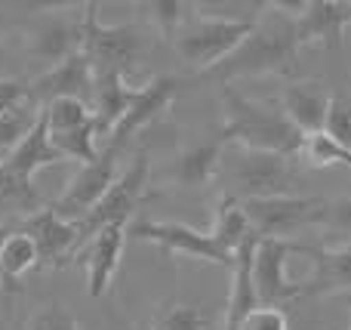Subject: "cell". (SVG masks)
Wrapping results in <instances>:
<instances>
[{
	"label": "cell",
	"instance_id": "37",
	"mask_svg": "<svg viewBox=\"0 0 351 330\" xmlns=\"http://www.w3.org/2000/svg\"><path fill=\"white\" fill-rule=\"evenodd\" d=\"M136 330H154V327H136Z\"/></svg>",
	"mask_w": 351,
	"mask_h": 330
},
{
	"label": "cell",
	"instance_id": "16",
	"mask_svg": "<svg viewBox=\"0 0 351 330\" xmlns=\"http://www.w3.org/2000/svg\"><path fill=\"white\" fill-rule=\"evenodd\" d=\"M311 275L302 281L305 296H330L351 294V244L336 247H311Z\"/></svg>",
	"mask_w": 351,
	"mask_h": 330
},
{
	"label": "cell",
	"instance_id": "4",
	"mask_svg": "<svg viewBox=\"0 0 351 330\" xmlns=\"http://www.w3.org/2000/svg\"><path fill=\"white\" fill-rule=\"evenodd\" d=\"M256 19L241 16H216V12H194L185 19L179 34L173 37V47L179 59L194 71H210L219 62H225L253 31Z\"/></svg>",
	"mask_w": 351,
	"mask_h": 330
},
{
	"label": "cell",
	"instance_id": "9",
	"mask_svg": "<svg viewBox=\"0 0 351 330\" xmlns=\"http://www.w3.org/2000/svg\"><path fill=\"white\" fill-rule=\"evenodd\" d=\"M127 235L136 241H148V244L164 247L167 253H176V257H191V259H200V263L222 266V269H231V263H234V257L225 253L210 232L191 228V226H185V222L133 220Z\"/></svg>",
	"mask_w": 351,
	"mask_h": 330
},
{
	"label": "cell",
	"instance_id": "20",
	"mask_svg": "<svg viewBox=\"0 0 351 330\" xmlns=\"http://www.w3.org/2000/svg\"><path fill=\"white\" fill-rule=\"evenodd\" d=\"M222 154H225V142L222 139L200 142V145L185 148V152L173 161L170 179L176 185H182V189H206V185L219 176Z\"/></svg>",
	"mask_w": 351,
	"mask_h": 330
},
{
	"label": "cell",
	"instance_id": "34",
	"mask_svg": "<svg viewBox=\"0 0 351 330\" xmlns=\"http://www.w3.org/2000/svg\"><path fill=\"white\" fill-rule=\"evenodd\" d=\"M6 235H10V226H0V247H3V241H6Z\"/></svg>",
	"mask_w": 351,
	"mask_h": 330
},
{
	"label": "cell",
	"instance_id": "5",
	"mask_svg": "<svg viewBox=\"0 0 351 330\" xmlns=\"http://www.w3.org/2000/svg\"><path fill=\"white\" fill-rule=\"evenodd\" d=\"M80 53L90 59L93 74H121L130 80V71L139 65L145 53V31L139 25H105L99 19V3H86V12L77 25Z\"/></svg>",
	"mask_w": 351,
	"mask_h": 330
},
{
	"label": "cell",
	"instance_id": "1",
	"mask_svg": "<svg viewBox=\"0 0 351 330\" xmlns=\"http://www.w3.org/2000/svg\"><path fill=\"white\" fill-rule=\"evenodd\" d=\"M265 16H256L253 31L225 62L210 68V78H219L225 86L237 78H259V74H280L296 68V19H287L271 3Z\"/></svg>",
	"mask_w": 351,
	"mask_h": 330
},
{
	"label": "cell",
	"instance_id": "23",
	"mask_svg": "<svg viewBox=\"0 0 351 330\" xmlns=\"http://www.w3.org/2000/svg\"><path fill=\"white\" fill-rule=\"evenodd\" d=\"M210 235L216 238V244L222 247L225 253L234 257L237 247L247 238H253V226L247 220V210H243V201H237L234 195H222L216 204V216H213V228Z\"/></svg>",
	"mask_w": 351,
	"mask_h": 330
},
{
	"label": "cell",
	"instance_id": "12",
	"mask_svg": "<svg viewBox=\"0 0 351 330\" xmlns=\"http://www.w3.org/2000/svg\"><path fill=\"white\" fill-rule=\"evenodd\" d=\"M31 86V102L34 105H47L53 99H62V96H71V99H84V102L93 105V90H96V74H93V65L80 47L68 56L65 62H59L56 68L43 71L40 78L34 80Z\"/></svg>",
	"mask_w": 351,
	"mask_h": 330
},
{
	"label": "cell",
	"instance_id": "18",
	"mask_svg": "<svg viewBox=\"0 0 351 330\" xmlns=\"http://www.w3.org/2000/svg\"><path fill=\"white\" fill-rule=\"evenodd\" d=\"M80 47V34L77 25H71L68 19L59 16H47L31 28V40H28V56L37 62H43L49 68H56L59 62H65L74 49Z\"/></svg>",
	"mask_w": 351,
	"mask_h": 330
},
{
	"label": "cell",
	"instance_id": "3",
	"mask_svg": "<svg viewBox=\"0 0 351 330\" xmlns=\"http://www.w3.org/2000/svg\"><path fill=\"white\" fill-rule=\"evenodd\" d=\"M219 176H225L228 191L237 201H256V198L293 195L296 182V161L284 154L253 152L241 145H225Z\"/></svg>",
	"mask_w": 351,
	"mask_h": 330
},
{
	"label": "cell",
	"instance_id": "19",
	"mask_svg": "<svg viewBox=\"0 0 351 330\" xmlns=\"http://www.w3.org/2000/svg\"><path fill=\"white\" fill-rule=\"evenodd\" d=\"M330 93L321 84H290L280 96V111L287 115V121L299 130L302 136L324 130L330 108Z\"/></svg>",
	"mask_w": 351,
	"mask_h": 330
},
{
	"label": "cell",
	"instance_id": "11",
	"mask_svg": "<svg viewBox=\"0 0 351 330\" xmlns=\"http://www.w3.org/2000/svg\"><path fill=\"white\" fill-rule=\"evenodd\" d=\"M176 93H179V80H176V78H154V80H148L145 86H139V93H136L130 111L121 117V121H117V127L105 136V145L102 148L123 154V148L133 142L136 133H142V130H145L154 117H160L167 108H170Z\"/></svg>",
	"mask_w": 351,
	"mask_h": 330
},
{
	"label": "cell",
	"instance_id": "30",
	"mask_svg": "<svg viewBox=\"0 0 351 330\" xmlns=\"http://www.w3.org/2000/svg\"><path fill=\"white\" fill-rule=\"evenodd\" d=\"M237 330H290V318H287L284 309L259 306L241 321Z\"/></svg>",
	"mask_w": 351,
	"mask_h": 330
},
{
	"label": "cell",
	"instance_id": "27",
	"mask_svg": "<svg viewBox=\"0 0 351 330\" xmlns=\"http://www.w3.org/2000/svg\"><path fill=\"white\" fill-rule=\"evenodd\" d=\"M142 10H148V16L158 25V31L164 37H170V40L179 34V28L188 19V12H185L188 3H179V0H154V3H145Z\"/></svg>",
	"mask_w": 351,
	"mask_h": 330
},
{
	"label": "cell",
	"instance_id": "6",
	"mask_svg": "<svg viewBox=\"0 0 351 330\" xmlns=\"http://www.w3.org/2000/svg\"><path fill=\"white\" fill-rule=\"evenodd\" d=\"M247 220L259 238H280L293 241L296 235L308 232V228L321 226L327 216V201L311 195H278V198H256V201H243Z\"/></svg>",
	"mask_w": 351,
	"mask_h": 330
},
{
	"label": "cell",
	"instance_id": "13",
	"mask_svg": "<svg viewBox=\"0 0 351 330\" xmlns=\"http://www.w3.org/2000/svg\"><path fill=\"white\" fill-rule=\"evenodd\" d=\"M127 228L130 222H111L99 235H93V241L86 244V294L93 300L108 294L111 281H114L117 269L123 259V247H127Z\"/></svg>",
	"mask_w": 351,
	"mask_h": 330
},
{
	"label": "cell",
	"instance_id": "38",
	"mask_svg": "<svg viewBox=\"0 0 351 330\" xmlns=\"http://www.w3.org/2000/svg\"><path fill=\"white\" fill-rule=\"evenodd\" d=\"M348 330H351V327H348Z\"/></svg>",
	"mask_w": 351,
	"mask_h": 330
},
{
	"label": "cell",
	"instance_id": "31",
	"mask_svg": "<svg viewBox=\"0 0 351 330\" xmlns=\"http://www.w3.org/2000/svg\"><path fill=\"white\" fill-rule=\"evenodd\" d=\"M324 228L342 235V244H351V198L327 204V216H324Z\"/></svg>",
	"mask_w": 351,
	"mask_h": 330
},
{
	"label": "cell",
	"instance_id": "24",
	"mask_svg": "<svg viewBox=\"0 0 351 330\" xmlns=\"http://www.w3.org/2000/svg\"><path fill=\"white\" fill-rule=\"evenodd\" d=\"M296 161L315 167V170H324V167H351V152L342 148L333 136L317 130V133L302 136V148H299Z\"/></svg>",
	"mask_w": 351,
	"mask_h": 330
},
{
	"label": "cell",
	"instance_id": "35",
	"mask_svg": "<svg viewBox=\"0 0 351 330\" xmlns=\"http://www.w3.org/2000/svg\"><path fill=\"white\" fill-rule=\"evenodd\" d=\"M3 28H6V12H3V6H0V34H3Z\"/></svg>",
	"mask_w": 351,
	"mask_h": 330
},
{
	"label": "cell",
	"instance_id": "22",
	"mask_svg": "<svg viewBox=\"0 0 351 330\" xmlns=\"http://www.w3.org/2000/svg\"><path fill=\"white\" fill-rule=\"evenodd\" d=\"M31 269H40L37 244L22 228H10L3 247H0V287H3V294H16L19 281H22Z\"/></svg>",
	"mask_w": 351,
	"mask_h": 330
},
{
	"label": "cell",
	"instance_id": "10",
	"mask_svg": "<svg viewBox=\"0 0 351 330\" xmlns=\"http://www.w3.org/2000/svg\"><path fill=\"white\" fill-rule=\"evenodd\" d=\"M117 152L99 148V158L93 164H84L77 173L71 176L68 189L56 198L49 207L68 222H80L99 201L105 198V191L117 182Z\"/></svg>",
	"mask_w": 351,
	"mask_h": 330
},
{
	"label": "cell",
	"instance_id": "28",
	"mask_svg": "<svg viewBox=\"0 0 351 330\" xmlns=\"http://www.w3.org/2000/svg\"><path fill=\"white\" fill-rule=\"evenodd\" d=\"M324 133L333 136L342 148L351 152V96H333L324 121Z\"/></svg>",
	"mask_w": 351,
	"mask_h": 330
},
{
	"label": "cell",
	"instance_id": "8",
	"mask_svg": "<svg viewBox=\"0 0 351 330\" xmlns=\"http://www.w3.org/2000/svg\"><path fill=\"white\" fill-rule=\"evenodd\" d=\"M299 241L259 238L253 250V284L259 306L284 309L302 296V284L290 275V259L296 257Z\"/></svg>",
	"mask_w": 351,
	"mask_h": 330
},
{
	"label": "cell",
	"instance_id": "17",
	"mask_svg": "<svg viewBox=\"0 0 351 330\" xmlns=\"http://www.w3.org/2000/svg\"><path fill=\"white\" fill-rule=\"evenodd\" d=\"M259 235L247 238L234 253L231 263V287H228V306H225V318L222 330H237L241 321L247 318L253 309H259V296H256V284H253V250Z\"/></svg>",
	"mask_w": 351,
	"mask_h": 330
},
{
	"label": "cell",
	"instance_id": "25",
	"mask_svg": "<svg viewBox=\"0 0 351 330\" xmlns=\"http://www.w3.org/2000/svg\"><path fill=\"white\" fill-rule=\"evenodd\" d=\"M40 111H43L40 105H34L28 96L22 105H16V108H10L6 115H0V158H6V154L34 130Z\"/></svg>",
	"mask_w": 351,
	"mask_h": 330
},
{
	"label": "cell",
	"instance_id": "36",
	"mask_svg": "<svg viewBox=\"0 0 351 330\" xmlns=\"http://www.w3.org/2000/svg\"><path fill=\"white\" fill-rule=\"evenodd\" d=\"M342 300H346V306L351 309V294H346V296H342Z\"/></svg>",
	"mask_w": 351,
	"mask_h": 330
},
{
	"label": "cell",
	"instance_id": "33",
	"mask_svg": "<svg viewBox=\"0 0 351 330\" xmlns=\"http://www.w3.org/2000/svg\"><path fill=\"white\" fill-rule=\"evenodd\" d=\"M290 330H330V327L321 325V321H305V318H299V321H290Z\"/></svg>",
	"mask_w": 351,
	"mask_h": 330
},
{
	"label": "cell",
	"instance_id": "21",
	"mask_svg": "<svg viewBox=\"0 0 351 330\" xmlns=\"http://www.w3.org/2000/svg\"><path fill=\"white\" fill-rule=\"evenodd\" d=\"M139 86H130L127 78L121 74H105V78H96V90H93V115H96V130L99 139L111 133L117 127L123 115L130 111Z\"/></svg>",
	"mask_w": 351,
	"mask_h": 330
},
{
	"label": "cell",
	"instance_id": "32",
	"mask_svg": "<svg viewBox=\"0 0 351 330\" xmlns=\"http://www.w3.org/2000/svg\"><path fill=\"white\" fill-rule=\"evenodd\" d=\"M31 96V86L22 84L16 78H0V115H6L10 108L22 105Z\"/></svg>",
	"mask_w": 351,
	"mask_h": 330
},
{
	"label": "cell",
	"instance_id": "15",
	"mask_svg": "<svg viewBox=\"0 0 351 330\" xmlns=\"http://www.w3.org/2000/svg\"><path fill=\"white\" fill-rule=\"evenodd\" d=\"M351 22V6L336 0H308L302 16L296 19V40L299 47L317 43L324 49L342 47L346 25Z\"/></svg>",
	"mask_w": 351,
	"mask_h": 330
},
{
	"label": "cell",
	"instance_id": "7",
	"mask_svg": "<svg viewBox=\"0 0 351 330\" xmlns=\"http://www.w3.org/2000/svg\"><path fill=\"white\" fill-rule=\"evenodd\" d=\"M148 173H152L148 158L145 154H136L133 164L117 176V182L105 191L102 201L77 222V250L84 244H90L93 235H99L111 222H133L136 207H139V201L145 198V189H148Z\"/></svg>",
	"mask_w": 351,
	"mask_h": 330
},
{
	"label": "cell",
	"instance_id": "29",
	"mask_svg": "<svg viewBox=\"0 0 351 330\" xmlns=\"http://www.w3.org/2000/svg\"><path fill=\"white\" fill-rule=\"evenodd\" d=\"M28 330H84V327H80L77 318L68 312V306H62V303H49V306H43V309L34 312Z\"/></svg>",
	"mask_w": 351,
	"mask_h": 330
},
{
	"label": "cell",
	"instance_id": "26",
	"mask_svg": "<svg viewBox=\"0 0 351 330\" xmlns=\"http://www.w3.org/2000/svg\"><path fill=\"white\" fill-rule=\"evenodd\" d=\"M154 330H216L210 309L194 303H173L154 318Z\"/></svg>",
	"mask_w": 351,
	"mask_h": 330
},
{
	"label": "cell",
	"instance_id": "14",
	"mask_svg": "<svg viewBox=\"0 0 351 330\" xmlns=\"http://www.w3.org/2000/svg\"><path fill=\"white\" fill-rule=\"evenodd\" d=\"M22 232L37 244L40 266H59L77 253V222H68L53 207H40L22 222Z\"/></svg>",
	"mask_w": 351,
	"mask_h": 330
},
{
	"label": "cell",
	"instance_id": "2",
	"mask_svg": "<svg viewBox=\"0 0 351 330\" xmlns=\"http://www.w3.org/2000/svg\"><path fill=\"white\" fill-rule=\"evenodd\" d=\"M222 111H225V123L219 139L225 145L284 154V158L296 161L299 148H302V133L287 121L280 105L256 102V99L243 96L228 84L222 86Z\"/></svg>",
	"mask_w": 351,
	"mask_h": 330
}]
</instances>
